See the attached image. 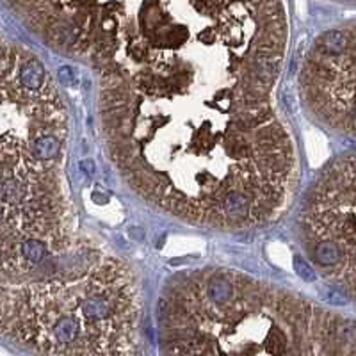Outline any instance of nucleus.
Listing matches in <instances>:
<instances>
[{
    "instance_id": "nucleus-3",
    "label": "nucleus",
    "mask_w": 356,
    "mask_h": 356,
    "mask_svg": "<svg viewBox=\"0 0 356 356\" xmlns=\"http://www.w3.org/2000/svg\"><path fill=\"white\" fill-rule=\"evenodd\" d=\"M157 323L166 354H356V321L225 267L169 280Z\"/></svg>"
},
{
    "instance_id": "nucleus-6",
    "label": "nucleus",
    "mask_w": 356,
    "mask_h": 356,
    "mask_svg": "<svg viewBox=\"0 0 356 356\" xmlns=\"http://www.w3.org/2000/svg\"><path fill=\"white\" fill-rule=\"evenodd\" d=\"M340 2H356V0H340Z\"/></svg>"
},
{
    "instance_id": "nucleus-5",
    "label": "nucleus",
    "mask_w": 356,
    "mask_h": 356,
    "mask_svg": "<svg viewBox=\"0 0 356 356\" xmlns=\"http://www.w3.org/2000/svg\"><path fill=\"white\" fill-rule=\"evenodd\" d=\"M299 94L319 123L356 137V23L315 38L301 64Z\"/></svg>"
},
{
    "instance_id": "nucleus-4",
    "label": "nucleus",
    "mask_w": 356,
    "mask_h": 356,
    "mask_svg": "<svg viewBox=\"0 0 356 356\" xmlns=\"http://www.w3.org/2000/svg\"><path fill=\"white\" fill-rule=\"evenodd\" d=\"M2 338L32 354H135L141 344L139 278L93 244L56 273L2 285Z\"/></svg>"
},
{
    "instance_id": "nucleus-2",
    "label": "nucleus",
    "mask_w": 356,
    "mask_h": 356,
    "mask_svg": "<svg viewBox=\"0 0 356 356\" xmlns=\"http://www.w3.org/2000/svg\"><path fill=\"white\" fill-rule=\"evenodd\" d=\"M68 113L32 50L2 39V285L56 273L87 242L66 184Z\"/></svg>"
},
{
    "instance_id": "nucleus-1",
    "label": "nucleus",
    "mask_w": 356,
    "mask_h": 356,
    "mask_svg": "<svg viewBox=\"0 0 356 356\" xmlns=\"http://www.w3.org/2000/svg\"><path fill=\"white\" fill-rule=\"evenodd\" d=\"M32 32L96 71L105 150L139 198L223 232L292 205L299 159L274 104L283 0H52Z\"/></svg>"
}]
</instances>
